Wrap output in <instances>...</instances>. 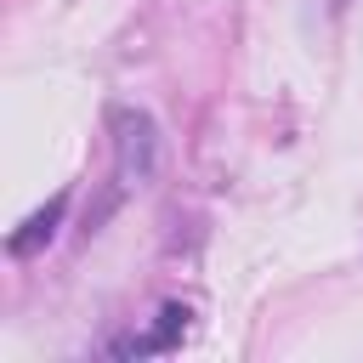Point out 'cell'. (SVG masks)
Masks as SVG:
<instances>
[{"label": "cell", "mask_w": 363, "mask_h": 363, "mask_svg": "<svg viewBox=\"0 0 363 363\" xmlns=\"http://www.w3.org/2000/svg\"><path fill=\"white\" fill-rule=\"evenodd\" d=\"M108 130H113V182H108V199L91 210V227H96L125 193L147 187L153 170H159V125H153L142 108H113Z\"/></svg>", "instance_id": "6da1fadb"}, {"label": "cell", "mask_w": 363, "mask_h": 363, "mask_svg": "<svg viewBox=\"0 0 363 363\" xmlns=\"http://www.w3.org/2000/svg\"><path fill=\"white\" fill-rule=\"evenodd\" d=\"M187 306H159V318H153V329H142V335H125V340H113V357H153V352H176L182 340H187Z\"/></svg>", "instance_id": "7a4b0ae2"}, {"label": "cell", "mask_w": 363, "mask_h": 363, "mask_svg": "<svg viewBox=\"0 0 363 363\" xmlns=\"http://www.w3.org/2000/svg\"><path fill=\"white\" fill-rule=\"evenodd\" d=\"M62 216H68V193H57V199H45L11 238H6V250L11 255H34V250H45L51 238H57V227H62Z\"/></svg>", "instance_id": "3957f363"}]
</instances>
